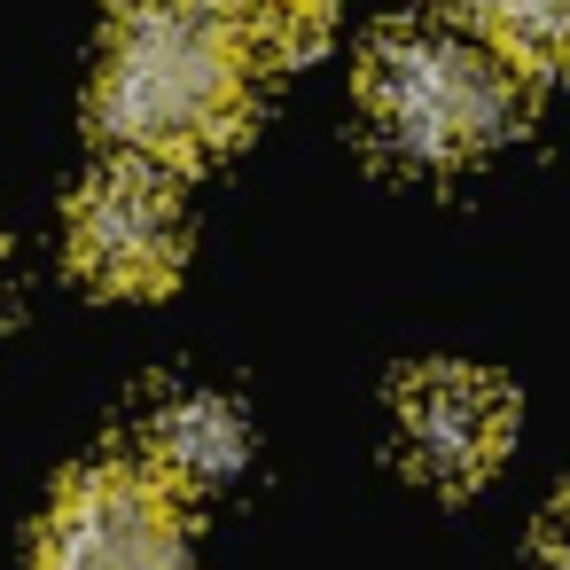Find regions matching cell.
I'll list each match as a JSON object with an SVG mask.
<instances>
[{"instance_id":"cell-1","label":"cell","mask_w":570,"mask_h":570,"mask_svg":"<svg viewBox=\"0 0 570 570\" xmlns=\"http://www.w3.org/2000/svg\"><path fill=\"white\" fill-rule=\"evenodd\" d=\"M250 118V40L212 0H118L95 63V126L134 165H196Z\"/></svg>"},{"instance_id":"cell-2","label":"cell","mask_w":570,"mask_h":570,"mask_svg":"<svg viewBox=\"0 0 570 570\" xmlns=\"http://www.w3.org/2000/svg\"><path fill=\"white\" fill-rule=\"evenodd\" d=\"M367 126L406 165H469L500 149L523 118V79L469 32L445 24H391L367 40L360 63Z\"/></svg>"},{"instance_id":"cell-3","label":"cell","mask_w":570,"mask_h":570,"mask_svg":"<svg viewBox=\"0 0 570 570\" xmlns=\"http://www.w3.org/2000/svg\"><path fill=\"white\" fill-rule=\"evenodd\" d=\"M32 554L40 570H188L180 492L157 484V469L95 461L56 484V508Z\"/></svg>"},{"instance_id":"cell-4","label":"cell","mask_w":570,"mask_h":570,"mask_svg":"<svg viewBox=\"0 0 570 570\" xmlns=\"http://www.w3.org/2000/svg\"><path fill=\"white\" fill-rule=\"evenodd\" d=\"M180 250H188V219H180V196L165 188L157 165H102L79 196H71V258L95 289H165L180 274Z\"/></svg>"},{"instance_id":"cell-5","label":"cell","mask_w":570,"mask_h":570,"mask_svg":"<svg viewBox=\"0 0 570 570\" xmlns=\"http://www.w3.org/2000/svg\"><path fill=\"white\" fill-rule=\"evenodd\" d=\"M399 438H406V461L422 476L476 484L508 453V438H515V399L484 367L430 360V367H414L399 383Z\"/></svg>"},{"instance_id":"cell-6","label":"cell","mask_w":570,"mask_h":570,"mask_svg":"<svg viewBox=\"0 0 570 570\" xmlns=\"http://www.w3.org/2000/svg\"><path fill=\"white\" fill-rule=\"evenodd\" d=\"M149 461H157V484H173V492L227 484L250 461V422L219 391H180L149 414Z\"/></svg>"},{"instance_id":"cell-7","label":"cell","mask_w":570,"mask_h":570,"mask_svg":"<svg viewBox=\"0 0 570 570\" xmlns=\"http://www.w3.org/2000/svg\"><path fill=\"white\" fill-rule=\"evenodd\" d=\"M445 9L469 17L476 40H484L515 79L570 71V0H445Z\"/></svg>"},{"instance_id":"cell-8","label":"cell","mask_w":570,"mask_h":570,"mask_svg":"<svg viewBox=\"0 0 570 570\" xmlns=\"http://www.w3.org/2000/svg\"><path fill=\"white\" fill-rule=\"evenodd\" d=\"M212 9L250 40V48H297L328 24L336 0H212Z\"/></svg>"},{"instance_id":"cell-9","label":"cell","mask_w":570,"mask_h":570,"mask_svg":"<svg viewBox=\"0 0 570 570\" xmlns=\"http://www.w3.org/2000/svg\"><path fill=\"white\" fill-rule=\"evenodd\" d=\"M531 554H539V570H570V492L547 500V515L531 531Z\"/></svg>"}]
</instances>
